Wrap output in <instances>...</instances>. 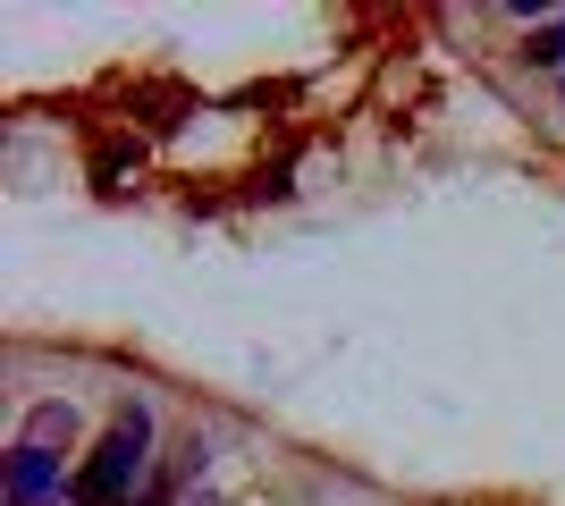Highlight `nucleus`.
I'll return each instance as SVG.
<instances>
[{
  "mask_svg": "<svg viewBox=\"0 0 565 506\" xmlns=\"http://www.w3.org/2000/svg\"><path fill=\"white\" fill-rule=\"evenodd\" d=\"M143 456H152V413H143V406H118L110 439H102V448H94V464L76 473L68 506H136Z\"/></svg>",
  "mask_w": 565,
  "mask_h": 506,
  "instance_id": "nucleus-1",
  "label": "nucleus"
},
{
  "mask_svg": "<svg viewBox=\"0 0 565 506\" xmlns=\"http://www.w3.org/2000/svg\"><path fill=\"white\" fill-rule=\"evenodd\" d=\"M51 489H60V456L51 448H18L9 456V506H51Z\"/></svg>",
  "mask_w": 565,
  "mask_h": 506,
  "instance_id": "nucleus-2",
  "label": "nucleus"
},
{
  "mask_svg": "<svg viewBox=\"0 0 565 506\" xmlns=\"http://www.w3.org/2000/svg\"><path fill=\"white\" fill-rule=\"evenodd\" d=\"M60 439H76V406H34V422H25V448H60Z\"/></svg>",
  "mask_w": 565,
  "mask_h": 506,
  "instance_id": "nucleus-3",
  "label": "nucleus"
},
{
  "mask_svg": "<svg viewBox=\"0 0 565 506\" xmlns=\"http://www.w3.org/2000/svg\"><path fill=\"white\" fill-rule=\"evenodd\" d=\"M532 51H541L548 68H565V25H548V34H541V43H532Z\"/></svg>",
  "mask_w": 565,
  "mask_h": 506,
  "instance_id": "nucleus-4",
  "label": "nucleus"
}]
</instances>
